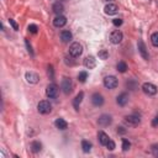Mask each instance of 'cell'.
<instances>
[{"label":"cell","instance_id":"obj_39","mask_svg":"<svg viewBox=\"0 0 158 158\" xmlns=\"http://www.w3.org/2000/svg\"><path fill=\"white\" fill-rule=\"evenodd\" d=\"M106 1H111V0H106Z\"/></svg>","mask_w":158,"mask_h":158},{"label":"cell","instance_id":"obj_19","mask_svg":"<svg viewBox=\"0 0 158 158\" xmlns=\"http://www.w3.org/2000/svg\"><path fill=\"white\" fill-rule=\"evenodd\" d=\"M60 40H62V42L68 43V42L72 40V32H70V31H68V30L62 31V32H60Z\"/></svg>","mask_w":158,"mask_h":158},{"label":"cell","instance_id":"obj_12","mask_svg":"<svg viewBox=\"0 0 158 158\" xmlns=\"http://www.w3.org/2000/svg\"><path fill=\"white\" fill-rule=\"evenodd\" d=\"M26 80H27V83H30V84H36V83H38L40 77H38V74L35 73V72H27V73H26Z\"/></svg>","mask_w":158,"mask_h":158},{"label":"cell","instance_id":"obj_21","mask_svg":"<svg viewBox=\"0 0 158 158\" xmlns=\"http://www.w3.org/2000/svg\"><path fill=\"white\" fill-rule=\"evenodd\" d=\"M54 125H56V127L57 128H59V130H65L67 127H68V123H67V121L64 120V118H57L56 121H54Z\"/></svg>","mask_w":158,"mask_h":158},{"label":"cell","instance_id":"obj_10","mask_svg":"<svg viewBox=\"0 0 158 158\" xmlns=\"http://www.w3.org/2000/svg\"><path fill=\"white\" fill-rule=\"evenodd\" d=\"M111 122H112V118H111V116L110 115H101L100 117H99V120H98V123L100 125V126H102V127H106V126H109V125H111Z\"/></svg>","mask_w":158,"mask_h":158},{"label":"cell","instance_id":"obj_32","mask_svg":"<svg viewBox=\"0 0 158 158\" xmlns=\"http://www.w3.org/2000/svg\"><path fill=\"white\" fill-rule=\"evenodd\" d=\"M28 31H30L31 33H37L38 27H37L36 25H33V23H32V25H30V26H28Z\"/></svg>","mask_w":158,"mask_h":158},{"label":"cell","instance_id":"obj_17","mask_svg":"<svg viewBox=\"0 0 158 158\" xmlns=\"http://www.w3.org/2000/svg\"><path fill=\"white\" fill-rule=\"evenodd\" d=\"M52 10H53V12H54L56 15H62V14H63V11H64V6H63V4H62V2L57 1V2H54V4H53Z\"/></svg>","mask_w":158,"mask_h":158},{"label":"cell","instance_id":"obj_35","mask_svg":"<svg viewBox=\"0 0 158 158\" xmlns=\"http://www.w3.org/2000/svg\"><path fill=\"white\" fill-rule=\"evenodd\" d=\"M152 152H153L154 156L158 157V144H153V146H152Z\"/></svg>","mask_w":158,"mask_h":158},{"label":"cell","instance_id":"obj_25","mask_svg":"<svg viewBox=\"0 0 158 158\" xmlns=\"http://www.w3.org/2000/svg\"><path fill=\"white\" fill-rule=\"evenodd\" d=\"M98 56H99L100 59L105 60V59H107V57H109V52H107L106 49H100V51L98 52Z\"/></svg>","mask_w":158,"mask_h":158},{"label":"cell","instance_id":"obj_37","mask_svg":"<svg viewBox=\"0 0 158 158\" xmlns=\"http://www.w3.org/2000/svg\"><path fill=\"white\" fill-rule=\"evenodd\" d=\"M26 46H27V49H28L30 54H33V52H32V47H31V44L28 43V40H26Z\"/></svg>","mask_w":158,"mask_h":158},{"label":"cell","instance_id":"obj_14","mask_svg":"<svg viewBox=\"0 0 158 158\" xmlns=\"http://www.w3.org/2000/svg\"><path fill=\"white\" fill-rule=\"evenodd\" d=\"M67 23V19L63 16V15H57L56 17H54V20H53V25L56 26V27H63L64 25Z\"/></svg>","mask_w":158,"mask_h":158},{"label":"cell","instance_id":"obj_28","mask_svg":"<svg viewBox=\"0 0 158 158\" xmlns=\"http://www.w3.org/2000/svg\"><path fill=\"white\" fill-rule=\"evenodd\" d=\"M130 147H131V143H130V141L128 139H126V138H122V151H128L130 149Z\"/></svg>","mask_w":158,"mask_h":158},{"label":"cell","instance_id":"obj_33","mask_svg":"<svg viewBox=\"0 0 158 158\" xmlns=\"http://www.w3.org/2000/svg\"><path fill=\"white\" fill-rule=\"evenodd\" d=\"M9 23L12 26V28H14V30H16V31L19 30V25L15 22V20H12V19H9Z\"/></svg>","mask_w":158,"mask_h":158},{"label":"cell","instance_id":"obj_27","mask_svg":"<svg viewBox=\"0 0 158 158\" xmlns=\"http://www.w3.org/2000/svg\"><path fill=\"white\" fill-rule=\"evenodd\" d=\"M151 42H152V44H153L154 47H158V32L152 33V36H151Z\"/></svg>","mask_w":158,"mask_h":158},{"label":"cell","instance_id":"obj_31","mask_svg":"<svg viewBox=\"0 0 158 158\" xmlns=\"http://www.w3.org/2000/svg\"><path fill=\"white\" fill-rule=\"evenodd\" d=\"M106 147H107L109 151H114V149H115V142L111 141V139H109V142L106 143Z\"/></svg>","mask_w":158,"mask_h":158},{"label":"cell","instance_id":"obj_26","mask_svg":"<svg viewBox=\"0 0 158 158\" xmlns=\"http://www.w3.org/2000/svg\"><path fill=\"white\" fill-rule=\"evenodd\" d=\"M86 79H88V73H86V72H80V73L78 74V80H79L80 83H85Z\"/></svg>","mask_w":158,"mask_h":158},{"label":"cell","instance_id":"obj_36","mask_svg":"<svg viewBox=\"0 0 158 158\" xmlns=\"http://www.w3.org/2000/svg\"><path fill=\"white\" fill-rule=\"evenodd\" d=\"M152 126H153V127H157V126H158V115L152 120Z\"/></svg>","mask_w":158,"mask_h":158},{"label":"cell","instance_id":"obj_3","mask_svg":"<svg viewBox=\"0 0 158 158\" xmlns=\"http://www.w3.org/2000/svg\"><path fill=\"white\" fill-rule=\"evenodd\" d=\"M117 84H118L117 78L114 75H107L104 78V86L106 89H115L117 86Z\"/></svg>","mask_w":158,"mask_h":158},{"label":"cell","instance_id":"obj_11","mask_svg":"<svg viewBox=\"0 0 158 158\" xmlns=\"http://www.w3.org/2000/svg\"><path fill=\"white\" fill-rule=\"evenodd\" d=\"M91 102L95 106H101L104 104V96L101 94H99V93H94L91 95Z\"/></svg>","mask_w":158,"mask_h":158},{"label":"cell","instance_id":"obj_2","mask_svg":"<svg viewBox=\"0 0 158 158\" xmlns=\"http://www.w3.org/2000/svg\"><path fill=\"white\" fill-rule=\"evenodd\" d=\"M37 110H38L40 114L47 115V114H49V112L52 111V105L49 104V101H47V100H42V101L38 102V105H37Z\"/></svg>","mask_w":158,"mask_h":158},{"label":"cell","instance_id":"obj_16","mask_svg":"<svg viewBox=\"0 0 158 158\" xmlns=\"http://www.w3.org/2000/svg\"><path fill=\"white\" fill-rule=\"evenodd\" d=\"M128 101V94L127 93H121L117 98H116V102L120 105V106H125Z\"/></svg>","mask_w":158,"mask_h":158},{"label":"cell","instance_id":"obj_29","mask_svg":"<svg viewBox=\"0 0 158 158\" xmlns=\"http://www.w3.org/2000/svg\"><path fill=\"white\" fill-rule=\"evenodd\" d=\"M126 86H127L130 90H135V89H136V86H137V84H136V81H135V80H128V81L126 83Z\"/></svg>","mask_w":158,"mask_h":158},{"label":"cell","instance_id":"obj_4","mask_svg":"<svg viewBox=\"0 0 158 158\" xmlns=\"http://www.w3.org/2000/svg\"><path fill=\"white\" fill-rule=\"evenodd\" d=\"M123 122H125L127 126L136 127V126L139 125L141 120H139V117L136 116V115H128V116H125V117H123Z\"/></svg>","mask_w":158,"mask_h":158},{"label":"cell","instance_id":"obj_34","mask_svg":"<svg viewBox=\"0 0 158 158\" xmlns=\"http://www.w3.org/2000/svg\"><path fill=\"white\" fill-rule=\"evenodd\" d=\"M112 23H114L116 27H118V26L122 25V20H121V19H114V20H112Z\"/></svg>","mask_w":158,"mask_h":158},{"label":"cell","instance_id":"obj_38","mask_svg":"<svg viewBox=\"0 0 158 158\" xmlns=\"http://www.w3.org/2000/svg\"><path fill=\"white\" fill-rule=\"evenodd\" d=\"M125 132H126V130L123 127H117V133H125Z\"/></svg>","mask_w":158,"mask_h":158},{"label":"cell","instance_id":"obj_1","mask_svg":"<svg viewBox=\"0 0 158 158\" xmlns=\"http://www.w3.org/2000/svg\"><path fill=\"white\" fill-rule=\"evenodd\" d=\"M81 53H83V47H81V44L79 42H74V43L70 44V47H69V54H70V57L77 58Z\"/></svg>","mask_w":158,"mask_h":158},{"label":"cell","instance_id":"obj_23","mask_svg":"<svg viewBox=\"0 0 158 158\" xmlns=\"http://www.w3.org/2000/svg\"><path fill=\"white\" fill-rule=\"evenodd\" d=\"M91 143L89 142V141H86V139H83L81 141V149H83V152L84 153H89L90 151H91Z\"/></svg>","mask_w":158,"mask_h":158},{"label":"cell","instance_id":"obj_9","mask_svg":"<svg viewBox=\"0 0 158 158\" xmlns=\"http://www.w3.org/2000/svg\"><path fill=\"white\" fill-rule=\"evenodd\" d=\"M122 38H123V35H122V32L118 31V30H115V31L111 32V35H110V40H111V42H112L114 44H118V43L122 41Z\"/></svg>","mask_w":158,"mask_h":158},{"label":"cell","instance_id":"obj_20","mask_svg":"<svg viewBox=\"0 0 158 158\" xmlns=\"http://www.w3.org/2000/svg\"><path fill=\"white\" fill-rule=\"evenodd\" d=\"M83 98H84V93H83V91H80V93L74 98V100H73V106H74L75 110H79V104L81 102Z\"/></svg>","mask_w":158,"mask_h":158},{"label":"cell","instance_id":"obj_8","mask_svg":"<svg viewBox=\"0 0 158 158\" xmlns=\"http://www.w3.org/2000/svg\"><path fill=\"white\" fill-rule=\"evenodd\" d=\"M142 90L147 94V95H154L157 94V86L152 83H144L142 85Z\"/></svg>","mask_w":158,"mask_h":158},{"label":"cell","instance_id":"obj_30","mask_svg":"<svg viewBox=\"0 0 158 158\" xmlns=\"http://www.w3.org/2000/svg\"><path fill=\"white\" fill-rule=\"evenodd\" d=\"M47 74H48V77L53 80V78H54V72H53V67H52V65H48V68H47Z\"/></svg>","mask_w":158,"mask_h":158},{"label":"cell","instance_id":"obj_13","mask_svg":"<svg viewBox=\"0 0 158 158\" xmlns=\"http://www.w3.org/2000/svg\"><path fill=\"white\" fill-rule=\"evenodd\" d=\"M104 11H105V14H107V15H115V14H117V11H118V6H117L116 4H107V5L104 7Z\"/></svg>","mask_w":158,"mask_h":158},{"label":"cell","instance_id":"obj_6","mask_svg":"<svg viewBox=\"0 0 158 158\" xmlns=\"http://www.w3.org/2000/svg\"><path fill=\"white\" fill-rule=\"evenodd\" d=\"M60 88H62V90H63V93H64V94H67V95H68V94H70V93H72V90H73V83H72L70 78H63Z\"/></svg>","mask_w":158,"mask_h":158},{"label":"cell","instance_id":"obj_24","mask_svg":"<svg viewBox=\"0 0 158 158\" xmlns=\"http://www.w3.org/2000/svg\"><path fill=\"white\" fill-rule=\"evenodd\" d=\"M116 68H117V72H120V73H125V72L127 70V64H126L125 62H118L117 65H116Z\"/></svg>","mask_w":158,"mask_h":158},{"label":"cell","instance_id":"obj_15","mask_svg":"<svg viewBox=\"0 0 158 158\" xmlns=\"http://www.w3.org/2000/svg\"><path fill=\"white\" fill-rule=\"evenodd\" d=\"M84 65H85L88 69H93V68H95V65H96V59H95L93 56H88V57L84 59Z\"/></svg>","mask_w":158,"mask_h":158},{"label":"cell","instance_id":"obj_22","mask_svg":"<svg viewBox=\"0 0 158 158\" xmlns=\"http://www.w3.org/2000/svg\"><path fill=\"white\" fill-rule=\"evenodd\" d=\"M30 148H31V151H32L33 153H38V152L42 149V144H41L38 141H32Z\"/></svg>","mask_w":158,"mask_h":158},{"label":"cell","instance_id":"obj_5","mask_svg":"<svg viewBox=\"0 0 158 158\" xmlns=\"http://www.w3.org/2000/svg\"><path fill=\"white\" fill-rule=\"evenodd\" d=\"M58 91H59V88H58L54 83L47 85V88H46V95H47L49 99H54V98H57Z\"/></svg>","mask_w":158,"mask_h":158},{"label":"cell","instance_id":"obj_7","mask_svg":"<svg viewBox=\"0 0 158 158\" xmlns=\"http://www.w3.org/2000/svg\"><path fill=\"white\" fill-rule=\"evenodd\" d=\"M137 46H138V51H139V54L142 56V58H143V59H146V60H148L149 54H148V51H147V47H146L144 42H143L142 40H138Z\"/></svg>","mask_w":158,"mask_h":158},{"label":"cell","instance_id":"obj_18","mask_svg":"<svg viewBox=\"0 0 158 158\" xmlns=\"http://www.w3.org/2000/svg\"><path fill=\"white\" fill-rule=\"evenodd\" d=\"M98 139H99V142H100V144H102V146H106V143L109 142V136L104 132V131H99V133H98Z\"/></svg>","mask_w":158,"mask_h":158}]
</instances>
